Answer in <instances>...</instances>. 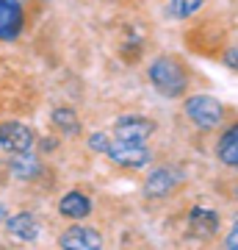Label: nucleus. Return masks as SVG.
Wrapping results in <instances>:
<instances>
[{
    "mask_svg": "<svg viewBox=\"0 0 238 250\" xmlns=\"http://www.w3.org/2000/svg\"><path fill=\"white\" fill-rule=\"evenodd\" d=\"M3 217H6V208H3V206H0V220H3Z\"/></svg>",
    "mask_w": 238,
    "mask_h": 250,
    "instance_id": "obj_19",
    "label": "nucleus"
},
{
    "mask_svg": "<svg viewBox=\"0 0 238 250\" xmlns=\"http://www.w3.org/2000/svg\"><path fill=\"white\" fill-rule=\"evenodd\" d=\"M177 181H180V175H177L175 170H169V167L152 170L147 184H144V195L147 197H166L169 192L177 187Z\"/></svg>",
    "mask_w": 238,
    "mask_h": 250,
    "instance_id": "obj_11",
    "label": "nucleus"
},
{
    "mask_svg": "<svg viewBox=\"0 0 238 250\" xmlns=\"http://www.w3.org/2000/svg\"><path fill=\"white\" fill-rule=\"evenodd\" d=\"M53 125L55 128H61L64 134H78V114L72 111V108H55L53 111Z\"/></svg>",
    "mask_w": 238,
    "mask_h": 250,
    "instance_id": "obj_14",
    "label": "nucleus"
},
{
    "mask_svg": "<svg viewBox=\"0 0 238 250\" xmlns=\"http://www.w3.org/2000/svg\"><path fill=\"white\" fill-rule=\"evenodd\" d=\"M58 248L61 250H103V236H100L97 228L70 225V228L58 236Z\"/></svg>",
    "mask_w": 238,
    "mask_h": 250,
    "instance_id": "obj_4",
    "label": "nucleus"
},
{
    "mask_svg": "<svg viewBox=\"0 0 238 250\" xmlns=\"http://www.w3.org/2000/svg\"><path fill=\"white\" fill-rule=\"evenodd\" d=\"M183 111L188 117V123L194 128H200V131H213L224 120V103L219 98H213V95H191V98H185Z\"/></svg>",
    "mask_w": 238,
    "mask_h": 250,
    "instance_id": "obj_2",
    "label": "nucleus"
},
{
    "mask_svg": "<svg viewBox=\"0 0 238 250\" xmlns=\"http://www.w3.org/2000/svg\"><path fill=\"white\" fill-rule=\"evenodd\" d=\"M152 131H155V123L150 117H141V114H125L114 123L116 139H128V142H147Z\"/></svg>",
    "mask_w": 238,
    "mask_h": 250,
    "instance_id": "obj_5",
    "label": "nucleus"
},
{
    "mask_svg": "<svg viewBox=\"0 0 238 250\" xmlns=\"http://www.w3.org/2000/svg\"><path fill=\"white\" fill-rule=\"evenodd\" d=\"M0 147L9 153H31L34 131L22 123H3L0 125Z\"/></svg>",
    "mask_w": 238,
    "mask_h": 250,
    "instance_id": "obj_7",
    "label": "nucleus"
},
{
    "mask_svg": "<svg viewBox=\"0 0 238 250\" xmlns=\"http://www.w3.org/2000/svg\"><path fill=\"white\" fill-rule=\"evenodd\" d=\"M25 28V9L19 0H0V39L11 42Z\"/></svg>",
    "mask_w": 238,
    "mask_h": 250,
    "instance_id": "obj_6",
    "label": "nucleus"
},
{
    "mask_svg": "<svg viewBox=\"0 0 238 250\" xmlns=\"http://www.w3.org/2000/svg\"><path fill=\"white\" fill-rule=\"evenodd\" d=\"M147 75H150V83L164 95V98L175 100V98H185V89H188V72L175 56H158L155 62L147 67Z\"/></svg>",
    "mask_w": 238,
    "mask_h": 250,
    "instance_id": "obj_1",
    "label": "nucleus"
},
{
    "mask_svg": "<svg viewBox=\"0 0 238 250\" xmlns=\"http://www.w3.org/2000/svg\"><path fill=\"white\" fill-rule=\"evenodd\" d=\"M188 228H191V233L202 236V239L216 236V231H219V214H216L213 208L194 206V208L188 211Z\"/></svg>",
    "mask_w": 238,
    "mask_h": 250,
    "instance_id": "obj_8",
    "label": "nucleus"
},
{
    "mask_svg": "<svg viewBox=\"0 0 238 250\" xmlns=\"http://www.w3.org/2000/svg\"><path fill=\"white\" fill-rule=\"evenodd\" d=\"M224 248H227V250H238V220L233 223V228H230L227 236H224Z\"/></svg>",
    "mask_w": 238,
    "mask_h": 250,
    "instance_id": "obj_18",
    "label": "nucleus"
},
{
    "mask_svg": "<svg viewBox=\"0 0 238 250\" xmlns=\"http://www.w3.org/2000/svg\"><path fill=\"white\" fill-rule=\"evenodd\" d=\"M200 9H202V0H169V11H172L177 20L194 17Z\"/></svg>",
    "mask_w": 238,
    "mask_h": 250,
    "instance_id": "obj_15",
    "label": "nucleus"
},
{
    "mask_svg": "<svg viewBox=\"0 0 238 250\" xmlns=\"http://www.w3.org/2000/svg\"><path fill=\"white\" fill-rule=\"evenodd\" d=\"M108 136L106 134H100V131H94V134H89V147H92V150L94 153H106L108 150Z\"/></svg>",
    "mask_w": 238,
    "mask_h": 250,
    "instance_id": "obj_16",
    "label": "nucleus"
},
{
    "mask_svg": "<svg viewBox=\"0 0 238 250\" xmlns=\"http://www.w3.org/2000/svg\"><path fill=\"white\" fill-rule=\"evenodd\" d=\"M216 159L230 170H238V123L227 125L221 131L219 142H216Z\"/></svg>",
    "mask_w": 238,
    "mask_h": 250,
    "instance_id": "obj_9",
    "label": "nucleus"
},
{
    "mask_svg": "<svg viewBox=\"0 0 238 250\" xmlns=\"http://www.w3.org/2000/svg\"><path fill=\"white\" fill-rule=\"evenodd\" d=\"M58 214L67 217V220H86L92 214V200H89L83 192L78 189H72L67 195L58 200Z\"/></svg>",
    "mask_w": 238,
    "mask_h": 250,
    "instance_id": "obj_10",
    "label": "nucleus"
},
{
    "mask_svg": "<svg viewBox=\"0 0 238 250\" xmlns=\"http://www.w3.org/2000/svg\"><path fill=\"white\" fill-rule=\"evenodd\" d=\"M221 62L227 64L230 70L238 72V45L236 47H227V50H224V56H221Z\"/></svg>",
    "mask_w": 238,
    "mask_h": 250,
    "instance_id": "obj_17",
    "label": "nucleus"
},
{
    "mask_svg": "<svg viewBox=\"0 0 238 250\" xmlns=\"http://www.w3.org/2000/svg\"><path fill=\"white\" fill-rule=\"evenodd\" d=\"M9 170L14 178H22V181H31L39 175V161H36V156H31V153H14L11 156V164H9Z\"/></svg>",
    "mask_w": 238,
    "mask_h": 250,
    "instance_id": "obj_13",
    "label": "nucleus"
},
{
    "mask_svg": "<svg viewBox=\"0 0 238 250\" xmlns=\"http://www.w3.org/2000/svg\"><path fill=\"white\" fill-rule=\"evenodd\" d=\"M106 156L119 167H144L150 164V147L144 142H128V139H116L108 145Z\"/></svg>",
    "mask_w": 238,
    "mask_h": 250,
    "instance_id": "obj_3",
    "label": "nucleus"
},
{
    "mask_svg": "<svg viewBox=\"0 0 238 250\" xmlns=\"http://www.w3.org/2000/svg\"><path fill=\"white\" fill-rule=\"evenodd\" d=\"M6 231L19 242H34L36 236H39V223L34 220V214L19 211V214H14V217L6 220Z\"/></svg>",
    "mask_w": 238,
    "mask_h": 250,
    "instance_id": "obj_12",
    "label": "nucleus"
}]
</instances>
